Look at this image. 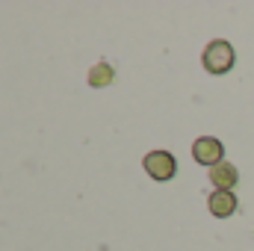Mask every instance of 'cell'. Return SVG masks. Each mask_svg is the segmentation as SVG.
<instances>
[{
	"mask_svg": "<svg viewBox=\"0 0 254 251\" xmlns=\"http://www.w3.org/2000/svg\"><path fill=\"white\" fill-rule=\"evenodd\" d=\"M201 63H204V68H207L210 74H228V71L234 68V48H231L225 39H216V42H210V45L204 48Z\"/></svg>",
	"mask_w": 254,
	"mask_h": 251,
	"instance_id": "obj_1",
	"label": "cell"
},
{
	"mask_svg": "<svg viewBox=\"0 0 254 251\" xmlns=\"http://www.w3.org/2000/svg\"><path fill=\"white\" fill-rule=\"evenodd\" d=\"M222 157H225V145H222L216 136H198V139L192 142V160H195L198 166L213 169V166L222 163Z\"/></svg>",
	"mask_w": 254,
	"mask_h": 251,
	"instance_id": "obj_2",
	"label": "cell"
},
{
	"mask_svg": "<svg viewBox=\"0 0 254 251\" xmlns=\"http://www.w3.org/2000/svg\"><path fill=\"white\" fill-rule=\"evenodd\" d=\"M142 166H145V172L154 178V181H172L175 178V172H178V160L169 154V151H148L145 154V160H142Z\"/></svg>",
	"mask_w": 254,
	"mask_h": 251,
	"instance_id": "obj_3",
	"label": "cell"
},
{
	"mask_svg": "<svg viewBox=\"0 0 254 251\" xmlns=\"http://www.w3.org/2000/svg\"><path fill=\"white\" fill-rule=\"evenodd\" d=\"M207 207L216 219H228V216L237 213V195L225 192V189H213V195L207 198Z\"/></svg>",
	"mask_w": 254,
	"mask_h": 251,
	"instance_id": "obj_4",
	"label": "cell"
},
{
	"mask_svg": "<svg viewBox=\"0 0 254 251\" xmlns=\"http://www.w3.org/2000/svg\"><path fill=\"white\" fill-rule=\"evenodd\" d=\"M210 181H213V187H216V189L234 192L237 181H240V172H237V166H234V163L222 160L219 166H213V169H210Z\"/></svg>",
	"mask_w": 254,
	"mask_h": 251,
	"instance_id": "obj_5",
	"label": "cell"
},
{
	"mask_svg": "<svg viewBox=\"0 0 254 251\" xmlns=\"http://www.w3.org/2000/svg\"><path fill=\"white\" fill-rule=\"evenodd\" d=\"M113 77H116V71H113V65L110 63H95L92 68H89V86H95V89L110 86Z\"/></svg>",
	"mask_w": 254,
	"mask_h": 251,
	"instance_id": "obj_6",
	"label": "cell"
}]
</instances>
